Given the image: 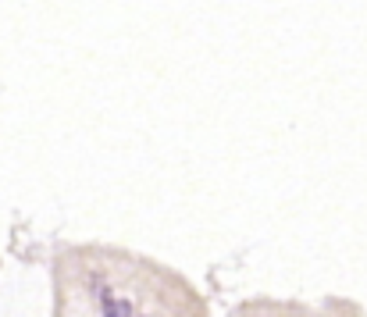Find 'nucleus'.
<instances>
[{
  "mask_svg": "<svg viewBox=\"0 0 367 317\" xmlns=\"http://www.w3.org/2000/svg\"><path fill=\"white\" fill-rule=\"evenodd\" d=\"M104 317H132V303H129V300H111V296H104Z\"/></svg>",
  "mask_w": 367,
  "mask_h": 317,
  "instance_id": "nucleus-1",
  "label": "nucleus"
}]
</instances>
